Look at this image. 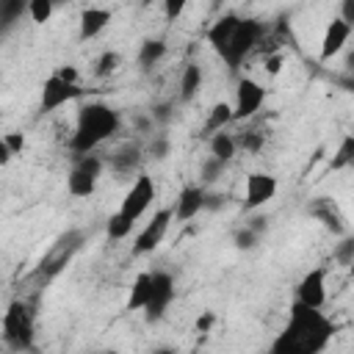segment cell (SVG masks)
<instances>
[{"label":"cell","mask_w":354,"mask_h":354,"mask_svg":"<svg viewBox=\"0 0 354 354\" xmlns=\"http://www.w3.org/2000/svg\"><path fill=\"white\" fill-rule=\"evenodd\" d=\"M332 335H335V324L321 310H310L293 301L285 329L274 337L266 354H321L329 346Z\"/></svg>","instance_id":"cell-1"},{"label":"cell","mask_w":354,"mask_h":354,"mask_svg":"<svg viewBox=\"0 0 354 354\" xmlns=\"http://www.w3.org/2000/svg\"><path fill=\"white\" fill-rule=\"evenodd\" d=\"M119 124H122L119 111H113L108 102H100V100L86 102L77 111V122H75V133L69 138V149L75 152V158L77 155H88L102 141H108L111 136H116L119 133Z\"/></svg>","instance_id":"cell-2"},{"label":"cell","mask_w":354,"mask_h":354,"mask_svg":"<svg viewBox=\"0 0 354 354\" xmlns=\"http://www.w3.org/2000/svg\"><path fill=\"white\" fill-rule=\"evenodd\" d=\"M83 243H86V232H83V230H66V232H61V235L50 243V249L44 252V257L39 260V266L33 268L30 279H36L39 288H44L47 282H53V279L72 263V257L83 249Z\"/></svg>","instance_id":"cell-3"},{"label":"cell","mask_w":354,"mask_h":354,"mask_svg":"<svg viewBox=\"0 0 354 354\" xmlns=\"http://www.w3.org/2000/svg\"><path fill=\"white\" fill-rule=\"evenodd\" d=\"M33 318L36 310L25 299H14L3 315V340L11 351H33Z\"/></svg>","instance_id":"cell-4"},{"label":"cell","mask_w":354,"mask_h":354,"mask_svg":"<svg viewBox=\"0 0 354 354\" xmlns=\"http://www.w3.org/2000/svg\"><path fill=\"white\" fill-rule=\"evenodd\" d=\"M260 36H263V25L257 19H243L241 17L238 25H235V30H232V36H230V41H227V47L218 53L221 61L230 69H238L243 64V58L257 47Z\"/></svg>","instance_id":"cell-5"},{"label":"cell","mask_w":354,"mask_h":354,"mask_svg":"<svg viewBox=\"0 0 354 354\" xmlns=\"http://www.w3.org/2000/svg\"><path fill=\"white\" fill-rule=\"evenodd\" d=\"M100 174H102V158H100V155H94V152L77 155V158H75V166H72L69 174H66V191H69L72 196L86 199V196L94 194Z\"/></svg>","instance_id":"cell-6"},{"label":"cell","mask_w":354,"mask_h":354,"mask_svg":"<svg viewBox=\"0 0 354 354\" xmlns=\"http://www.w3.org/2000/svg\"><path fill=\"white\" fill-rule=\"evenodd\" d=\"M152 199H155V183H152V177L149 174H144V171H138L136 174V180H133V185H130V191L124 194V199H122V207H119V213L127 218V221H138L144 213H147V207L152 205Z\"/></svg>","instance_id":"cell-7"},{"label":"cell","mask_w":354,"mask_h":354,"mask_svg":"<svg viewBox=\"0 0 354 354\" xmlns=\"http://www.w3.org/2000/svg\"><path fill=\"white\" fill-rule=\"evenodd\" d=\"M171 299H174V279H171V274H166V271H152V288H149V299H147V304H144V318H147L149 324L160 321V318L166 315Z\"/></svg>","instance_id":"cell-8"},{"label":"cell","mask_w":354,"mask_h":354,"mask_svg":"<svg viewBox=\"0 0 354 354\" xmlns=\"http://www.w3.org/2000/svg\"><path fill=\"white\" fill-rule=\"evenodd\" d=\"M266 102V88L252 80V77H241L238 88H235V105H232V122H246L252 119Z\"/></svg>","instance_id":"cell-9"},{"label":"cell","mask_w":354,"mask_h":354,"mask_svg":"<svg viewBox=\"0 0 354 354\" xmlns=\"http://www.w3.org/2000/svg\"><path fill=\"white\" fill-rule=\"evenodd\" d=\"M171 218H174V216H171V207L158 210V213L152 216V221L138 232V238H136V243H133V254H149V252H155V249L160 246V241L166 238Z\"/></svg>","instance_id":"cell-10"},{"label":"cell","mask_w":354,"mask_h":354,"mask_svg":"<svg viewBox=\"0 0 354 354\" xmlns=\"http://www.w3.org/2000/svg\"><path fill=\"white\" fill-rule=\"evenodd\" d=\"M80 94H83V88H80L77 83H66V80H61L58 75H50V77L44 80V86H41V111H44V113H53V111H58L61 105L77 100Z\"/></svg>","instance_id":"cell-11"},{"label":"cell","mask_w":354,"mask_h":354,"mask_svg":"<svg viewBox=\"0 0 354 354\" xmlns=\"http://www.w3.org/2000/svg\"><path fill=\"white\" fill-rule=\"evenodd\" d=\"M296 301L310 307V310H321L324 307V301H326V268H313L299 279Z\"/></svg>","instance_id":"cell-12"},{"label":"cell","mask_w":354,"mask_h":354,"mask_svg":"<svg viewBox=\"0 0 354 354\" xmlns=\"http://www.w3.org/2000/svg\"><path fill=\"white\" fill-rule=\"evenodd\" d=\"M277 194V177L266 174V171H252L246 174V194H243V207L246 210H257L266 202H271Z\"/></svg>","instance_id":"cell-13"},{"label":"cell","mask_w":354,"mask_h":354,"mask_svg":"<svg viewBox=\"0 0 354 354\" xmlns=\"http://www.w3.org/2000/svg\"><path fill=\"white\" fill-rule=\"evenodd\" d=\"M205 194H207L205 185H185L177 194V202L171 207V216L177 221H191L194 216H199L205 210Z\"/></svg>","instance_id":"cell-14"},{"label":"cell","mask_w":354,"mask_h":354,"mask_svg":"<svg viewBox=\"0 0 354 354\" xmlns=\"http://www.w3.org/2000/svg\"><path fill=\"white\" fill-rule=\"evenodd\" d=\"M348 39H351V25H346V22H340L337 17L326 25V30H324V39H321V61H332L335 55H340L343 53V47L348 44Z\"/></svg>","instance_id":"cell-15"},{"label":"cell","mask_w":354,"mask_h":354,"mask_svg":"<svg viewBox=\"0 0 354 354\" xmlns=\"http://www.w3.org/2000/svg\"><path fill=\"white\" fill-rule=\"evenodd\" d=\"M111 19H113V14L108 11V8H100V6H88V8H83L80 11V41H88V39H94V36H100L108 25H111Z\"/></svg>","instance_id":"cell-16"},{"label":"cell","mask_w":354,"mask_h":354,"mask_svg":"<svg viewBox=\"0 0 354 354\" xmlns=\"http://www.w3.org/2000/svg\"><path fill=\"white\" fill-rule=\"evenodd\" d=\"M138 166H141V147H138V144L127 141V144H122V147H116V149L111 152V169H113V171H119V174H133Z\"/></svg>","instance_id":"cell-17"},{"label":"cell","mask_w":354,"mask_h":354,"mask_svg":"<svg viewBox=\"0 0 354 354\" xmlns=\"http://www.w3.org/2000/svg\"><path fill=\"white\" fill-rule=\"evenodd\" d=\"M238 19H241L238 14H224L221 19H216V22L207 28V41H210V47H213L216 53H221V50L227 47V41H230V36H232Z\"/></svg>","instance_id":"cell-18"},{"label":"cell","mask_w":354,"mask_h":354,"mask_svg":"<svg viewBox=\"0 0 354 354\" xmlns=\"http://www.w3.org/2000/svg\"><path fill=\"white\" fill-rule=\"evenodd\" d=\"M310 213H313L315 218H321L326 230H332V232H346V224H343V216L337 213V207H335V202H329L326 196H324V199H318V202H315V205L310 207Z\"/></svg>","instance_id":"cell-19"},{"label":"cell","mask_w":354,"mask_h":354,"mask_svg":"<svg viewBox=\"0 0 354 354\" xmlns=\"http://www.w3.org/2000/svg\"><path fill=\"white\" fill-rule=\"evenodd\" d=\"M230 122H232V105H230V102H216V105L207 111V122H205V127H202V136L221 133Z\"/></svg>","instance_id":"cell-20"},{"label":"cell","mask_w":354,"mask_h":354,"mask_svg":"<svg viewBox=\"0 0 354 354\" xmlns=\"http://www.w3.org/2000/svg\"><path fill=\"white\" fill-rule=\"evenodd\" d=\"M149 288H152V271H141L133 279V288L127 296V310H144V304L149 299Z\"/></svg>","instance_id":"cell-21"},{"label":"cell","mask_w":354,"mask_h":354,"mask_svg":"<svg viewBox=\"0 0 354 354\" xmlns=\"http://www.w3.org/2000/svg\"><path fill=\"white\" fill-rule=\"evenodd\" d=\"M163 55H166V41L163 39H144L141 47H138V64H141V69H152Z\"/></svg>","instance_id":"cell-22"},{"label":"cell","mask_w":354,"mask_h":354,"mask_svg":"<svg viewBox=\"0 0 354 354\" xmlns=\"http://www.w3.org/2000/svg\"><path fill=\"white\" fill-rule=\"evenodd\" d=\"M199 86H202V69L196 64H188L183 69V77H180V100L183 102H191L196 97Z\"/></svg>","instance_id":"cell-23"},{"label":"cell","mask_w":354,"mask_h":354,"mask_svg":"<svg viewBox=\"0 0 354 354\" xmlns=\"http://www.w3.org/2000/svg\"><path fill=\"white\" fill-rule=\"evenodd\" d=\"M235 149H238V141L230 136V133H213L210 136V155L213 158H218L221 163H227V160H232V155H235Z\"/></svg>","instance_id":"cell-24"},{"label":"cell","mask_w":354,"mask_h":354,"mask_svg":"<svg viewBox=\"0 0 354 354\" xmlns=\"http://www.w3.org/2000/svg\"><path fill=\"white\" fill-rule=\"evenodd\" d=\"M351 163H354V136H346V138L340 141V147H337V152H335L329 169H332V171H340V169H346V166H351Z\"/></svg>","instance_id":"cell-25"},{"label":"cell","mask_w":354,"mask_h":354,"mask_svg":"<svg viewBox=\"0 0 354 354\" xmlns=\"http://www.w3.org/2000/svg\"><path fill=\"white\" fill-rule=\"evenodd\" d=\"M130 230H133V221H127V218H124L119 210H116V213H111V218H108V224H105L108 238L122 241V238H127V235H130Z\"/></svg>","instance_id":"cell-26"},{"label":"cell","mask_w":354,"mask_h":354,"mask_svg":"<svg viewBox=\"0 0 354 354\" xmlns=\"http://www.w3.org/2000/svg\"><path fill=\"white\" fill-rule=\"evenodd\" d=\"M224 166L227 163H221L218 158H205L202 160V166H199V177H202V185H210V183H216L221 174H224Z\"/></svg>","instance_id":"cell-27"},{"label":"cell","mask_w":354,"mask_h":354,"mask_svg":"<svg viewBox=\"0 0 354 354\" xmlns=\"http://www.w3.org/2000/svg\"><path fill=\"white\" fill-rule=\"evenodd\" d=\"M116 69H119V53H113V50H105V53L97 58L94 75H97V77H111Z\"/></svg>","instance_id":"cell-28"},{"label":"cell","mask_w":354,"mask_h":354,"mask_svg":"<svg viewBox=\"0 0 354 354\" xmlns=\"http://www.w3.org/2000/svg\"><path fill=\"white\" fill-rule=\"evenodd\" d=\"M28 14H30L33 22H47L53 17V0H30Z\"/></svg>","instance_id":"cell-29"},{"label":"cell","mask_w":354,"mask_h":354,"mask_svg":"<svg viewBox=\"0 0 354 354\" xmlns=\"http://www.w3.org/2000/svg\"><path fill=\"white\" fill-rule=\"evenodd\" d=\"M22 11H28V3H19V0H14V3H0V19H3V28L14 25V19H17Z\"/></svg>","instance_id":"cell-30"},{"label":"cell","mask_w":354,"mask_h":354,"mask_svg":"<svg viewBox=\"0 0 354 354\" xmlns=\"http://www.w3.org/2000/svg\"><path fill=\"white\" fill-rule=\"evenodd\" d=\"M335 260H337L340 266H351V263H354V238H351V235H346V238L337 243Z\"/></svg>","instance_id":"cell-31"},{"label":"cell","mask_w":354,"mask_h":354,"mask_svg":"<svg viewBox=\"0 0 354 354\" xmlns=\"http://www.w3.org/2000/svg\"><path fill=\"white\" fill-rule=\"evenodd\" d=\"M232 241H235V246H238V249H254V246H257V241H260V235H257V232H252L249 227H243V230H238V232H235V238H232Z\"/></svg>","instance_id":"cell-32"},{"label":"cell","mask_w":354,"mask_h":354,"mask_svg":"<svg viewBox=\"0 0 354 354\" xmlns=\"http://www.w3.org/2000/svg\"><path fill=\"white\" fill-rule=\"evenodd\" d=\"M149 152H152V158H158V160H163L166 155H169V138L160 133V136H155L152 138V144H149Z\"/></svg>","instance_id":"cell-33"},{"label":"cell","mask_w":354,"mask_h":354,"mask_svg":"<svg viewBox=\"0 0 354 354\" xmlns=\"http://www.w3.org/2000/svg\"><path fill=\"white\" fill-rule=\"evenodd\" d=\"M3 141H6V147H8L11 155L22 152V147H25V136L22 133H3Z\"/></svg>","instance_id":"cell-34"},{"label":"cell","mask_w":354,"mask_h":354,"mask_svg":"<svg viewBox=\"0 0 354 354\" xmlns=\"http://www.w3.org/2000/svg\"><path fill=\"white\" fill-rule=\"evenodd\" d=\"M241 147H243L246 152H257V149L263 147V136H260V133H243V136H241Z\"/></svg>","instance_id":"cell-35"},{"label":"cell","mask_w":354,"mask_h":354,"mask_svg":"<svg viewBox=\"0 0 354 354\" xmlns=\"http://www.w3.org/2000/svg\"><path fill=\"white\" fill-rule=\"evenodd\" d=\"M183 11H185V0H166V3H163L166 19H177Z\"/></svg>","instance_id":"cell-36"},{"label":"cell","mask_w":354,"mask_h":354,"mask_svg":"<svg viewBox=\"0 0 354 354\" xmlns=\"http://www.w3.org/2000/svg\"><path fill=\"white\" fill-rule=\"evenodd\" d=\"M169 116H171V105L169 102H160V105L152 108V119L155 122H169Z\"/></svg>","instance_id":"cell-37"},{"label":"cell","mask_w":354,"mask_h":354,"mask_svg":"<svg viewBox=\"0 0 354 354\" xmlns=\"http://www.w3.org/2000/svg\"><path fill=\"white\" fill-rule=\"evenodd\" d=\"M279 69H282V55H268L266 58V72L268 75H279Z\"/></svg>","instance_id":"cell-38"},{"label":"cell","mask_w":354,"mask_h":354,"mask_svg":"<svg viewBox=\"0 0 354 354\" xmlns=\"http://www.w3.org/2000/svg\"><path fill=\"white\" fill-rule=\"evenodd\" d=\"M224 205V194H205V210H216Z\"/></svg>","instance_id":"cell-39"},{"label":"cell","mask_w":354,"mask_h":354,"mask_svg":"<svg viewBox=\"0 0 354 354\" xmlns=\"http://www.w3.org/2000/svg\"><path fill=\"white\" fill-rule=\"evenodd\" d=\"M55 75H58L61 80H66V83H77V69H75V66H61Z\"/></svg>","instance_id":"cell-40"},{"label":"cell","mask_w":354,"mask_h":354,"mask_svg":"<svg viewBox=\"0 0 354 354\" xmlns=\"http://www.w3.org/2000/svg\"><path fill=\"white\" fill-rule=\"evenodd\" d=\"M246 227H249V230H252V232H257V235H260V232H263V230H266V227H268V221H266V216H252V218H249V224H246Z\"/></svg>","instance_id":"cell-41"},{"label":"cell","mask_w":354,"mask_h":354,"mask_svg":"<svg viewBox=\"0 0 354 354\" xmlns=\"http://www.w3.org/2000/svg\"><path fill=\"white\" fill-rule=\"evenodd\" d=\"M213 321H216V315L213 313H205L202 318H196V332H207L213 326Z\"/></svg>","instance_id":"cell-42"},{"label":"cell","mask_w":354,"mask_h":354,"mask_svg":"<svg viewBox=\"0 0 354 354\" xmlns=\"http://www.w3.org/2000/svg\"><path fill=\"white\" fill-rule=\"evenodd\" d=\"M11 160V152H8V147H6V141H3V136H0V166H6Z\"/></svg>","instance_id":"cell-43"},{"label":"cell","mask_w":354,"mask_h":354,"mask_svg":"<svg viewBox=\"0 0 354 354\" xmlns=\"http://www.w3.org/2000/svg\"><path fill=\"white\" fill-rule=\"evenodd\" d=\"M155 354H177V351H174V348H166V346H163V348H155Z\"/></svg>","instance_id":"cell-44"},{"label":"cell","mask_w":354,"mask_h":354,"mask_svg":"<svg viewBox=\"0 0 354 354\" xmlns=\"http://www.w3.org/2000/svg\"><path fill=\"white\" fill-rule=\"evenodd\" d=\"M102 354H119V351H113V348H111V351H102Z\"/></svg>","instance_id":"cell-45"},{"label":"cell","mask_w":354,"mask_h":354,"mask_svg":"<svg viewBox=\"0 0 354 354\" xmlns=\"http://www.w3.org/2000/svg\"><path fill=\"white\" fill-rule=\"evenodd\" d=\"M194 354H196V351H194Z\"/></svg>","instance_id":"cell-46"}]
</instances>
